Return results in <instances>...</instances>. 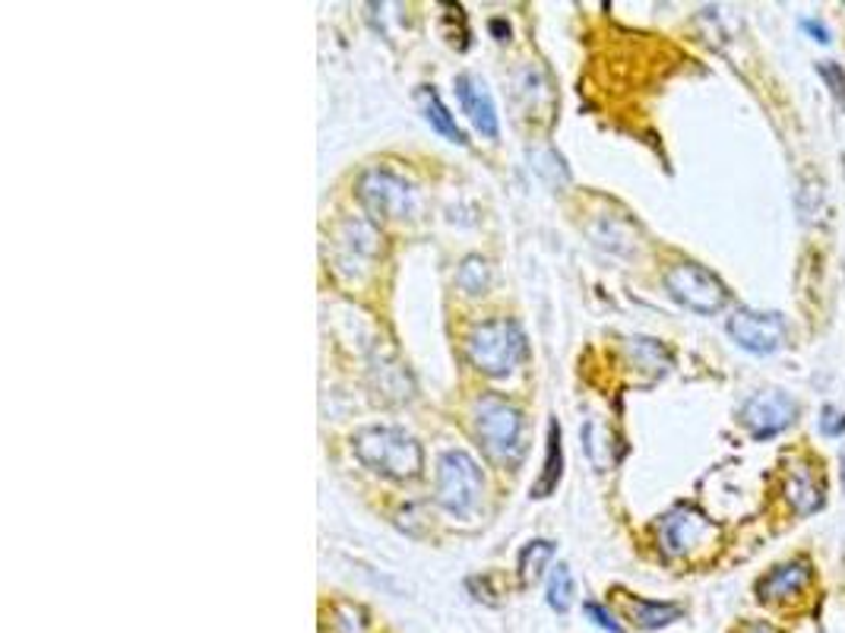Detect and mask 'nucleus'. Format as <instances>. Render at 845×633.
Segmentation results:
<instances>
[{"mask_svg":"<svg viewBox=\"0 0 845 633\" xmlns=\"http://www.w3.org/2000/svg\"><path fill=\"white\" fill-rule=\"evenodd\" d=\"M415 102H418V109L425 114V121L435 127L440 137H447L450 143H465L463 127L457 124V117L450 114V109L443 105V99H440V92H437L435 86H421L418 92H415Z\"/></svg>","mask_w":845,"mask_h":633,"instance_id":"obj_13","label":"nucleus"},{"mask_svg":"<svg viewBox=\"0 0 845 633\" xmlns=\"http://www.w3.org/2000/svg\"><path fill=\"white\" fill-rule=\"evenodd\" d=\"M818 74H820V80L826 83V89H830V95L840 102L845 109V70L836 64V60H820L818 64Z\"/></svg>","mask_w":845,"mask_h":633,"instance_id":"obj_20","label":"nucleus"},{"mask_svg":"<svg viewBox=\"0 0 845 633\" xmlns=\"http://www.w3.org/2000/svg\"><path fill=\"white\" fill-rule=\"evenodd\" d=\"M352 450L364 466L390 482H415L425 468L421 443L403 428H361Z\"/></svg>","mask_w":845,"mask_h":633,"instance_id":"obj_1","label":"nucleus"},{"mask_svg":"<svg viewBox=\"0 0 845 633\" xmlns=\"http://www.w3.org/2000/svg\"><path fill=\"white\" fill-rule=\"evenodd\" d=\"M725 330L751 355H776L786 346V336H789V327H786L782 314H776V310H754V307L735 310L729 317Z\"/></svg>","mask_w":845,"mask_h":633,"instance_id":"obj_7","label":"nucleus"},{"mask_svg":"<svg viewBox=\"0 0 845 633\" xmlns=\"http://www.w3.org/2000/svg\"><path fill=\"white\" fill-rule=\"evenodd\" d=\"M709 532H712V523L703 513H697L694 507H675L658 523V542H662V551L668 557H684L697 545H703Z\"/></svg>","mask_w":845,"mask_h":633,"instance_id":"obj_9","label":"nucleus"},{"mask_svg":"<svg viewBox=\"0 0 845 633\" xmlns=\"http://www.w3.org/2000/svg\"><path fill=\"white\" fill-rule=\"evenodd\" d=\"M554 557V545L548 539H536L526 549L519 551V577L522 583H536L548 567V561Z\"/></svg>","mask_w":845,"mask_h":633,"instance_id":"obj_17","label":"nucleus"},{"mask_svg":"<svg viewBox=\"0 0 845 633\" xmlns=\"http://www.w3.org/2000/svg\"><path fill=\"white\" fill-rule=\"evenodd\" d=\"M795 418H798V403L782 389H764L751 396L741 409V425L751 431L754 441H769L782 434L795 425Z\"/></svg>","mask_w":845,"mask_h":633,"instance_id":"obj_8","label":"nucleus"},{"mask_svg":"<svg viewBox=\"0 0 845 633\" xmlns=\"http://www.w3.org/2000/svg\"><path fill=\"white\" fill-rule=\"evenodd\" d=\"M573 596H576V586H573V574L567 564H557L551 567V577H548V606L554 611H571Z\"/></svg>","mask_w":845,"mask_h":633,"instance_id":"obj_18","label":"nucleus"},{"mask_svg":"<svg viewBox=\"0 0 845 633\" xmlns=\"http://www.w3.org/2000/svg\"><path fill=\"white\" fill-rule=\"evenodd\" d=\"M485 495V475L465 450H447L437 463V504L453 513L469 517Z\"/></svg>","mask_w":845,"mask_h":633,"instance_id":"obj_4","label":"nucleus"},{"mask_svg":"<svg viewBox=\"0 0 845 633\" xmlns=\"http://www.w3.org/2000/svg\"><path fill=\"white\" fill-rule=\"evenodd\" d=\"M561 472H564V447H561V425L551 421L548 425V447H545V466H542V475L539 482L532 485V497H548L557 482H561Z\"/></svg>","mask_w":845,"mask_h":633,"instance_id":"obj_15","label":"nucleus"},{"mask_svg":"<svg viewBox=\"0 0 845 633\" xmlns=\"http://www.w3.org/2000/svg\"><path fill=\"white\" fill-rule=\"evenodd\" d=\"M843 466H845V460H843Z\"/></svg>","mask_w":845,"mask_h":633,"instance_id":"obj_25","label":"nucleus"},{"mask_svg":"<svg viewBox=\"0 0 845 633\" xmlns=\"http://www.w3.org/2000/svg\"><path fill=\"white\" fill-rule=\"evenodd\" d=\"M526 352H529L526 332L510 317L482 320L465 332V359L475 371L488 377H507L519 361L526 359Z\"/></svg>","mask_w":845,"mask_h":633,"instance_id":"obj_3","label":"nucleus"},{"mask_svg":"<svg viewBox=\"0 0 845 633\" xmlns=\"http://www.w3.org/2000/svg\"><path fill=\"white\" fill-rule=\"evenodd\" d=\"M488 282H492V267L482 257H465L460 273H457V285L465 295H485Z\"/></svg>","mask_w":845,"mask_h":633,"instance_id":"obj_19","label":"nucleus"},{"mask_svg":"<svg viewBox=\"0 0 845 633\" xmlns=\"http://www.w3.org/2000/svg\"><path fill=\"white\" fill-rule=\"evenodd\" d=\"M472 431L482 450L500 466H519L526 456V418L514 403L485 393L472 406Z\"/></svg>","mask_w":845,"mask_h":633,"instance_id":"obj_2","label":"nucleus"},{"mask_svg":"<svg viewBox=\"0 0 845 633\" xmlns=\"http://www.w3.org/2000/svg\"><path fill=\"white\" fill-rule=\"evenodd\" d=\"M662 282H665V292L675 302L687 310H694V314H700V317H712L729 304L725 282L716 273H709L707 267H700V263H687V260L672 263L662 275Z\"/></svg>","mask_w":845,"mask_h":633,"instance_id":"obj_5","label":"nucleus"},{"mask_svg":"<svg viewBox=\"0 0 845 633\" xmlns=\"http://www.w3.org/2000/svg\"><path fill=\"white\" fill-rule=\"evenodd\" d=\"M583 611L593 618V624H599L601 631L621 633V624L615 621V614H611V611H608L605 606H599V602H586V606H583Z\"/></svg>","mask_w":845,"mask_h":633,"instance_id":"obj_22","label":"nucleus"},{"mask_svg":"<svg viewBox=\"0 0 845 633\" xmlns=\"http://www.w3.org/2000/svg\"><path fill=\"white\" fill-rule=\"evenodd\" d=\"M786 497L798 517H811L823 507V485H820V478H814L811 468L798 466L786 482Z\"/></svg>","mask_w":845,"mask_h":633,"instance_id":"obj_14","label":"nucleus"},{"mask_svg":"<svg viewBox=\"0 0 845 633\" xmlns=\"http://www.w3.org/2000/svg\"><path fill=\"white\" fill-rule=\"evenodd\" d=\"M630 614L636 621V628L643 631H658L668 628L672 621H678L684 608L678 602H650V599H630Z\"/></svg>","mask_w":845,"mask_h":633,"instance_id":"obj_16","label":"nucleus"},{"mask_svg":"<svg viewBox=\"0 0 845 633\" xmlns=\"http://www.w3.org/2000/svg\"><path fill=\"white\" fill-rule=\"evenodd\" d=\"M358 200L374 219H406L412 213L415 191L406 178L390 168H368L358 178Z\"/></svg>","mask_w":845,"mask_h":633,"instance_id":"obj_6","label":"nucleus"},{"mask_svg":"<svg viewBox=\"0 0 845 633\" xmlns=\"http://www.w3.org/2000/svg\"><path fill=\"white\" fill-rule=\"evenodd\" d=\"M814 579V570L804 557L798 561H786L779 567H773L766 577H760L757 583V599L760 602H789L795 599L808 583Z\"/></svg>","mask_w":845,"mask_h":633,"instance_id":"obj_12","label":"nucleus"},{"mask_svg":"<svg viewBox=\"0 0 845 633\" xmlns=\"http://www.w3.org/2000/svg\"><path fill=\"white\" fill-rule=\"evenodd\" d=\"M737 633H776V628L766 621H747L744 628H737Z\"/></svg>","mask_w":845,"mask_h":633,"instance_id":"obj_24","label":"nucleus"},{"mask_svg":"<svg viewBox=\"0 0 845 633\" xmlns=\"http://www.w3.org/2000/svg\"><path fill=\"white\" fill-rule=\"evenodd\" d=\"M820 434L823 438H843L845 434V412L836 406H823L820 412Z\"/></svg>","mask_w":845,"mask_h":633,"instance_id":"obj_21","label":"nucleus"},{"mask_svg":"<svg viewBox=\"0 0 845 633\" xmlns=\"http://www.w3.org/2000/svg\"><path fill=\"white\" fill-rule=\"evenodd\" d=\"M378 231L364 219H346L336 231V257L342 267H368L378 257Z\"/></svg>","mask_w":845,"mask_h":633,"instance_id":"obj_11","label":"nucleus"},{"mask_svg":"<svg viewBox=\"0 0 845 633\" xmlns=\"http://www.w3.org/2000/svg\"><path fill=\"white\" fill-rule=\"evenodd\" d=\"M801 29L808 35H814V42H820V45H830V29L823 26L820 20H801Z\"/></svg>","mask_w":845,"mask_h":633,"instance_id":"obj_23","label":"nucleus"},{"mask_svg":"<svg viewBox=\"0 0 845 633\" xmlns=\"http://www.w3.org/2000/svg\"><path fill=\"white\" fill-rule=\"evenodd\" d=\"M457 95H460V105H463V111L469 114L472 127H475L482 137L494 139L500 134L494 95L488 92L485 80H478V77H472V74H460V77H457Z\"/></svg>","mask_w":845,"mask_h":633,"instance_id":"obj_10","label":"nucleus"}]
</instances>
